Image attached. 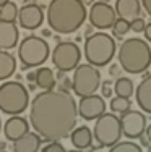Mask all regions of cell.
Here are the masks:
<instances>
[{
  "mask_svg": "<svg viewBox=\"0 0 151 152\" xmlns=\"http://www.w3.org/2000/svg\"><path fill=\"white\" fill-rule=\"evenodd\" d=\"M77 102L67 91H42L31 100V126L44 141L54 142L68 137L77 126Z\"/></svg>",
  "mask_w": 151,
  "mask_h": 152,
  "instance_id": "1",
  "label": "cell"
},
{
  "mask_svg": "<svg viewBox=\"0 0 151 152\" xmlns=\"http://www.w3.org/2000/svg\"><path fill=\"white\" fill-rule=\"evenodd\" d=\"M88 10L81 0H50L47 5V24L57 34H71L83 26Z\"/></svg>",
  "mask_w": 151,
  "mask_h": 152,
  "instance_id": "2",
  "label": "cell"
},
{
  "mask_svg": "<svg viewBox=\"0 0 151 152\" xmlns=\"http://www.w3.org/2000/svg\"><path fill=\"white\" fill-rule=\"evenodd\" d=\"M119 65L130 75H140L151 65V49L140 37H130L119 47Z\"/></svg>",
  "mask_w": 151,
  "mask_h": 152,
  "instance_id": "3",
  "label": "cell"
},
{
  "mask_svg": "<svg viewBox=\"0 0 151 152\" xmlns=\"http://www.w3.org/2000/svg\"><path fill=\"white\" fill-rule=\"evenodd\" d=\"M85 58L93 66H106L116 55V41L106 32H94L85 41Z\"/></svg>",
  "mask_w": 151,
  "mask_h": 152,
  "instance_id": "4",
  "label": "cell"
},
{
  "mask_svg": "<svg viewBox=\"0 0 151 152\" xmlns=\"http://www.w3.org/2000/svg\"><path fill=\"white\" fill-rule=\"evenodd\" d=\"M29 105V92L20 81H5L0 84V112L20 115Z\"/></svg>",
  "mask_w": 151,
  "mask_h": 152,
  "instance_id": "5",
  "label": "cell"
},
{
  "mask_svg": "<svg viewBox=\"0 0 151 152\" xmlns=\"http://www.w3.org/2000/svg\"><path fill=\"white\" fill-rule=\"evenodd\" d=\"M49 55V44L39 36H26L18 45V58L24 68L41 66Z\"/></svg>",
  "mask_w": 151,
  "mask_h": 152,
  "instance_id": "6",
  "label": "cell"
},
{
  "mask_svg": "<svg viewBox=\"0 0 151 152\" xmlns=\"http://www.w3.org/2000/svg\"><path fill=\"white\" fill-rule=\"evenodd\" d=\"M122 128L120 120L116 113H102L96 118V125L93 128V139H96L99 147H112L120 142Z\"/></svg>",
  "mask_w": 151,
  "mask_h": 152,
  "instance_id": "7",
  "label": "cell"
},
{
  "mask_svg": "<svg viewBox=\"0 0 151 152\" xmlns=\"http://www.w3.org/2000/svg\"><path fill=\"white\" fill-rule=\"evenodd\" d=\"M101 86V73L96 66L89 63L78 65L71 78V89L78 97L91 96Z\"/></svg>",
  "mask_w": 151,
  "mask_h": 152,
  "instance_id": "8",
  "label": "cell"
},
{
  "mask_svg": "<svg viewBox=\"0 0 151 152\" xmlns=\"http://www.w3.org/2000/svg\"><path fill=\"white\" fill-rule=\"evenodd\" d=\"M52 63L62 73L71 71L80 65L81 60V50L75 42L70 41H62L55 45V49L52 50Z\"/></svg>",
  "mask_w": 151,
  "mask_h": 152,
  "instance_id": "9",
  "label": "cell"
},
{
  "mask_svg": "<svg viewBox=\"0 0 151 152\" xmlns=\"http://www.w3.org/2000/svg\"><path fill=\"white\" fill-rule=\"evenodd\" d=\"M120 120V128L122 134L127 136L128 139H136L141 137L146 129V117L140 110H128L122 113Z\"/></svg>",
  "mask_w": 151,
  "mask_h": 152,
  "instance_id": "10",
  "label": "cell"
},
{
  "mask_svg": "<svg viewBox=\"0 0 151 152\" xmlns=\"http://www.w3.org/2000/svg\"><path fill=\"white\" fill-rule=\"evenodd\" d=\"M86 18H89L91 26L98 29H109L116 21V10L107 2H96L91 5Z\"/></svg>",
  "mask_w": 151,
  "mask_h": 152,
  "instance_id": "11",
  "label": "cell"
},
{
  "mask_svg": "<svg viewBox=\"0 0 151 152\" xmlns=\"http://www.w3.org/2000/svg\"><path fill=\"white\" fill-rule=\"evenodd\" d=\"M78 115L85 120H96L99 118L102 113H106V100L101 96H96V94H91V96L81 97L80 102L77 105Z\"/></svg>",
  "mask_w": 151,
  "mask_h": 152,
  "instance_id": "12",
  "label": "cell"
},
{
  "mask_svg": "<svg viewBox=\"0 0 151 152\" xmlns=\"http://www.w3.org/2000/svg\"><path fill=\"white\" fill-rule=\"evenodd\" d=\"M18 24L23 29H38L44 21V10L38 3H26L18 10Z\"/></svg>",
  "mask_w": 151,
  "mask_h": 152,
  "instance_id": "13",
  "label": "cell"
},
{
  "mask_svg": "<svg viewBox=\"0 0 151 152\" xmlns=\"http://www.w3.org/2000/svg\"><path fill=\"white\" fill-rule=\"evenodd\" d=\"M29 131V125H28V120H24L20 115H13L3 125V134H5V139L8 141H16L20 139L21 136H24Z\"/></svg>",
  "mask_w": 151,
  "mask_h": 152,
  "instance_id": "14",
  "label": "cell"
},
{
  "mask_svg": "<svg viewBox=\"0 0 151 152\" xmlns=\"http://www.w3.org/2000/svg\"><path fill=\"white\" fill-rule=\"evenodd\" d=\"M116 15L125 21H133L141 18V3L140 0H116Z\"/></svg>",
  "mask_w": 151,
  "mask_h": 152,
  "instance_id": "15",
  "label": "cell"
},
{
  "mask_svg": "<svg viewBox=\"0 0 151 152\" xmlns=\"http://www.w3.org/2000/svg\"><path fill=\"white\" fill-rule=\"evenodd\" d=\"M20 39V31L15 23H5L0 21V50L15 49Z\"/></svg>",
  "mask_w": 151,
  "mask_h": 152,
  "instance_id": "16",
  "label": "cell"
},
{
  "mask_svg": "<svg viewBox=\"0 0 151 152\" xmlns=\"http://www.w3.org/2000/svg\"><path fill=\"white\" fill-rule=\"evenodd\" d=\"M135 99L138 107L145 113H151V75L146 76L141 83L138 84L135 91Z\"/></svg>",
  "mask_w": 151,
  "mask_h": 152,
  "instance_id": "17",
  "label": "cell"
},
{
  "mask_svg": "<svg viewBox=\"0 0 151 152\" xmlns=\"http://www.w3.org/2000/svg\"><path fill=\"white\" fill-rule=\"evenodd\" d=\"M42 139L36 133L28 131L20 139L13 141V152H38L41 147Z\"/></svg>",
  "mask_w": 151,
  "mask_h": 152,
  "instance_id": "18",
  "label": "cell"
},
{
  "mask_svg": "<svg viewBox=\"0 0 151 152\" xmlns=\"http://www.w3.org/2000/svg\"><path fill=\"white\" fill-rule=\"evenodd\" d=\"M70 141L78 151H85L93 146V131L88 126H75L70 133Z\"/></svg>",
  "mask_w": 151,
  "mask_h": 152,
  "instance_id": "19",
  "label": "cell"
},
{
  "mask_svg": "<svg viewBox=\"0 0 151 152\" xmlns=\"http://www.w3.org/2000/svg\"><path fill=\"white\" fill-rule=\"evenodd\" d=\"M16 71V58L7 50H0V81H7Z\"/></svg>",
  "mask_w": 151,
  "mask_h": 152,
  "instance_id": "20",
  "label": "cell"
},
{
  "mask_svg": "<svg viewBox=\"0 0 151 152\" xmlns=\"http://www.w3.org/2000/svg\"><path fill=\"white\" fill-rule=\"evenodd\" d=\"M36 86L41 88L42 91H52L55 88V75L47 66H41L36 71Z\"/></svg>",
  "mask_w": 151,
  "mask_h": 152,
  "instance_id": "21",
  "label": "cell"
},
{
  "mask_svg": "<svg viewBox=\"0 0 151 152\" xmlns=\"http://www.w3.org/2000/svg\"><path fill=\"white\" fill-rule=\"evenodd\" d=\"M114 91H116L117 97H124V99H130L135 92V88H133V81L125 76L119 78L114 84Z\"/></svg>",
  "mask_w": 151,
  "mask_h": 152,
  "instance_id": "22",
  "label": "cell"
},
{
  "mask_svg": "<svg viewBox=\"0 0 151 152\" xmlns=\"http://www.w3.org/2000/svg\"><path fill=\"white\" fill-rule=\"evenodd\" d=\"M18 18V7L15 2L8 0L5 5L0 7V21H5V23H15Z\"/></svg>",
  "mask_w": 151,
  "mask_h": 152,
  "instance_id": "23",
  "label": "cell"
},
{
  "mask_svg": "<svg viewBox=\"0 0 151 152\" xmlns=\"http://www.w3.org/2000/svg\"><path fill=\"white\" fill-rule=\"evenodd\" d=\"M132 107V100L130 99H124V97H114L112 100H110V110L114 112V113H125V112H128Z\"/></svg>",
  "mask_w": 151,
  "mask_h": 152,
  "instance_id": "24",
  "label": "cell"
},
{
  "mask_svg": "<svg viewBox=\"0 0 151 152\" xmlns=\"http://www.w3.org/2000/svg\"><path fill=\"white\" fill-rule=\"evenodd\" d=\"M128 31H130V23L122 20V18H116V21H114V24H112V34L116 36L117 39H122Z\"/></svg>",
  "mask_w": 151,
  "mask_h": 152,
  "instance_id": "25",
  "label": "cell"
},
{
  "mask_svg": "<svg viewBox=\"0 0 151 152\" xmlns=\"http://www.w3.org/2000/svg\"><path fill=\"white\" fill-rule=\"evenodd\" d=\"M109 152H143L138 144L132 142V141H124V142H117L109 149Z\"/></svg>",
  "mask_w": 151,
  "mask_h": 152,
  "instance_id": "26",
  "label": "cell"
},
{
  "mask_svg": "<svg viewBox=\"0 0 151 152\" xmlns=\"http://www.w3.org/2000/svg\"><path fill=\"white\" fill-rule=\"evenodd\" d=\"M145 26H146V21L143 18H136V20L130 21V29L133 32H143L145 31Z\"/></svg>",
  "mask_w": 151,
  "mask_h": 152,
  "instance_id": "27",
  "label": "cell"
},
{
  "mask_svg": "<svg viewBox=\"0 0 151 152\" xmlns=\"http://www.w3.org/2000/svg\"><path fill=\"white\" fill-rule=\"evenodd\" d=\"M42 152H67V151L59 141H54V142H49L47 146L42 149Z\"/></svg>",
  "mask_w": 151,
  "mask_h": 152,
  "instance_id": "28",
  "label": "cell"
},
{
  "mask_svg": "<svg viewBox=\"0 0 151 152\" xmlns=\"http://www.w3.org/2000/svg\"><path fill=\"white\" fill-rule=\"evenodd\" d=\"M102 99H109V97H112V88H110V81H104L102 83Z\"/></svg>",
  "mask_w": 151,
  "mask_h": 152,
  "instance_id": "29",
  "label": "cell"
},
{
  "mask_svg": "<svg viewBox=\"0 0 151 152\" xmlns=\"http://www.w3.org/2000/svg\"><path fill=\"white\" fill-rule=\"evenodd\" d=\"M141 5H143V10L151 16V0H141Z\"/></svg>",
  "mask_w": 151,
  "mask_h": 152,
  "instance_id": "30",
  "label": "cell"
},
{
  "mask_svg": "<svg viewBox=\"0 0 151 152\" xmlns=\"http://www.w3.org/2000/svg\"><path fill=\"white\" fill-rule=\"evenodd\" d=\"M145 37H146V41H150L151 42V23H146V26H145Z\"/></svg>",
  "mask_w": 151,
  "mask_h": 152,
  "instance_id": "31",
  "label": "cell"
},
{
  "mask_svg": "<svg viewBox=\"0 0 151 152\" xmlns=\"http://www.w3.org/2000/svg\"><path fill=\"white\" fill-rule=\"evenodd\" d=\"M109 71H110L112 76H119V73H120V65H112Z\"/></svg>",
  "mask_w": 151,
  "mask_h": 152,
  "instance_id": "32",
  "label": "cell"
},
{
  "mask_svg": "<svg viewBox=\"0 0 151 152\" xmlns=\"http://www.w3.org/2000/svg\"><path fill=\"white\" fill-rule=\"evenodd\" d=\"M62 88H63V89L71 88V81H70V79H67V78H63V79H62Z\"/></svg>",
  "mask_w": 151,
  "mask_h": 152,
  "instance_id": "33",
  "label": "cell"
},
{
  "mask_svg": "<svg viewBox=\"0 0 151 152\" xmlns=\"http://www.w3.org/2000/svg\"><path fill=\"white\" fill-rule=\"evenodd\" d=\"M26 79H28V83H29V84H33V83L36 81V73H28L26 75Z\"/></svg>",
  "mask_w": 151,
  "mask_h": 152,
  "instance_id": "34",
  "label": "cell"
},
{
  "mask_svg": "<svg viewBox=\"0 0 151 152\" xmlns=\"http://www.w3.org/2000/svg\"><path fill=\"white\" fill-rule=\"evenodd\" d=\"M145 133H146V139H148V142L151 144V125H150V126H146Z\"/></svg>",
  "mask_w": 151,
  "mask_h": 152,
  "instance_id": "35",
  "label": "cell"
},
{
  "mask_svg": "<svg viewBox=\"0 0 151 152\" xmlns=\"http://www.w3.org/2000/svg\"><path fill=\"white\" fill-rule=\"evenodd\" d=\"M7 2H8V0H0V7H2V5H5Z\"/></svg>",
  "mask_w": 151,
  "mask_h": 152,
  "instance_id": "36",
  "label": "cell"
},
{
  "mask_svg": "<svg viewBox=\"0 0 151 152\" xmlns=\"http://www.w3.org/2000/svg\"><path fill=\"white\" fill-rule=\"evenodd\" d=\"M70 152H83V151H78V149H75V151H70Z\"/></svg>",
  "mask_w": 151,
  "mask_h": 152,
  "instance_id": "37",
  "label": "cell"
},
{
  "mask_svg": "<svg viewBox=\"0 0 151 152\" xmlns=\"http://www.w3.org/2000/svg\"><path fill=\"white\" fill-rule=\"evenodd\" d=\"M0 129H2V120H0Z\"/></svg>",
  "mask_w": 151,
  "mask_h": 152,
  "instance_id": "38",
  "label": "cell"
},
{
  "mask_svg": "<svg viewBox=\"0 0 151 152\" xmlns=\"http://www.w3.org/2000/svg\"><path fill=\"white\" fill-rule=\"evenodd\" d=\"M0 152H7V151H5V149H3V151H0Z\"/></svg>",
  "mask_w": 151,
  "mask_h": 152,
  "instance_id": "39",
  "label": "cell"
},
{
  "mask_svg": "<svg viewBox=\"0 0 151 152\" xmlns=\"http://www.w3.org/2000/svg\"><path fill=\"white\" fill-rule=\"evenodd\" d=\"M150 49H151V47H150Z\"/></svg>",
  "mask_w": 151,
  "mask_h": 152,
  "instance_id": "40",
  "label": "cell"
}]
</instances>
